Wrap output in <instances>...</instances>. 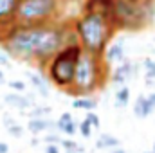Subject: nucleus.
Masks as SVG:
<instances>
[{
    "instance_id": "nucleus-1",
    "label": "nucleus",
    "mask_w": 155,
    "mask_h": 153,
    "mask_svg": "<svg viewBox=\"0 0 155 153\" xmlns=\"http://www.w3.org/2000/svg\"><path fill=\"white\" fill-rule=\"evenodd\" d=\"M78 43L72 27L58 22L47 24H13L0 34V49L7 56L25 61H36L40 69L65 45Z\"/></svg>"
},
{
    "instance_id": "nucleus-17",
    "label": "nucleus",
    "mask_w": 155,
    "mask_h": 153,
    "mask_svg": "<svg viewBox=\"0 0 155 153\" xmlns=\"http://www.w3.org/2000/svg\"><path fill=\"white\" fill-rule=\"evenodd\" d=\"M25 76L31 79V85L35 86V90H38L41 94V97H47L49 96V81H45V77H40L33 72H25Z\"/></svg>"
},
{
    "instance_id": "nucleus-18",
    "label": "nucleus",
    "mask_w": 155,
    "mask_h": 153,
    "mask_svg": "<svg viewBox=\"0 0 155 153\" xmlns=\"http://www.w3.org/2000/svg\"><path fill=\"white\" fill-rule=\"evenodd\" d=\"M128 103H130V88L126 85H123L116 92V106L117 108H124Z\"/></svg>"
},
{
    "instance_id": "nucleus-24",
    "label": "nucleus",
    "mask_w": 155,
    "mask_h": 153,
    "mask_svg": "<svg viewBox=\"0 0 155 153\" xmlns=\"http://www.w3.org/2000/svg\"><path fill=\"white\" fill-rule=\"evenodd\" d=\"M7 85H9V88L15 90V92H24V90H25V83L20 81V79H11V81H7Z\"/></svg>"
},
{
    "instance_id": "nucleus-19",
    "label": "nucleus",
    "mask_w": 155,
    "mask_h": 153,
    "mask_svg": "<svg viewBox=\"0 0 155 153\" xmlns=\"http://www.w3.org/2000/svg\"><path fill=\"white\" fill-rule=\"evenodd\" d=\"M143 69H144V76H146V86L153 85L155 83V61L152 58H144Z\"/></svg>"
},
{
    "instance_id": "nucleus-23",
    "label": "nucleus",
    "mask_w": 155,
    "mask_h": 153,
    "mask_svg": "<svg viewBox=\"0 0 155 153\" xmlns=\"http://www.w3.org/2000/svg\"><path fill=\"white\" fill-rule=\"evenodd\" d=\"M7 128V133L9 135H13V137H22V133H24V128L18 124V122H13V124H9V126H5Z\"/></svg>"
},
{
    "instance_id": "nucleus-30",
    "label": "nucleus",
    "mask_w": 155,
    "mask_h": 153,
    "mask_svg": "<svg viewBox=\"0 0 155 153\" xmlns=\"http://www.w3.org/2000/svg\"><path fill=\"white\" fill-rule=\"evenodd\" d=\"M2 85H5V76H4V72L0 70V86H2Z\"/></svg>"
},
{
    "instance_id": "nucleus-31",
    "label": "nucleus",
    "mask_w": 155,
    "mask_h": 153,
    "mask_svg": "<svg viewBox=\"0 0 155 153\" xmlns=\"http://www.w3.org/2000/svg\"><path fill=\"white\" fill-rule=\"evenodd\" d=\"M38 144H40L38 139H33V141H31V146H38Z\"/></svg>"
},
{
    "instance_id": "nucleus-21",
    "label": "nucleus",
    "mask_w": 155,
    "mask_h": 153,
    "mask_svg": "<svg viewBox=\"0 0 155 153\" xmlns=\"http://www.w3.org/2000/svg\"><path fill=\"white\" fill-rule=\"evenodd\" d=\"M78 132H79L85 139H88V137L92 135V126L88 124V121H87V119H83V121L78 124Z\"/></svg>"
},
{
    "instance_id": "nucleus-11",
    "label": "nucleus",
    "mask_w": 155,
    "mask_h": 153,
    "mask_svg": "<svg viewBox=\"0 0 155 153\" xmlns=\"http://www.w3.org/2000/svg\"><path fill=\"white\" fill-rule=\"evenodd\" d=\"M85 13H96L101 16H107L110 20L114 0H85Z\"/></svg>"
},
{
    "instance_id": "nucleus-7",
    "label": "nucleus",
    "mask_w": 155,
    "mask_h": 153,
    "mask_svg": "<svg viewBox=\"0 0 155 153\" xmlns=\"http://www.w3.org/2000/svg\"><path fill=\"white\" fill-rule=\"evenodd\" d=\"M137 74H139V65H137V63H132V61H128V60H123V61L116 67V70L112 72L110 81H112V85H116V86H123L128 79L135 77Z\"/></svg>"
},
{
    "instance_id": "nucleus-33",
    "label": "nucleus",
    "mask_w": 155,
    "mask_h": 153,
    "mask_svg": "<svg viewBox=\"0 0 155 153\" xmlns=\"http://www.w3.org/2000/svg\"><path fill=\"white\" fill-rule=\"evenodd\" d=\"M152 151H153V153H155V141H153V148H152Z\"/></svg>"
},
{
    "instance_id": "nucleus-16",
    "label": "nucleus",
    "mask_w": 155,
    "mask_h": 153,
    "mask_svg": "<svg viewBox=\"0 0 155 153\" xmlns=\"http://www.w3.org/2000/svg\"><path fill=\"white\" fill-rule=\"evenodd\" d=\"M121 141L110 135V133H101L97 139H96V148L97 150H112V148H119Z\"/></svg>"
},
{
    "instance_id": "nucleus-3",
    "label": "nucleus",
    "mask_w": 155,
    "mask_h": 153,
    "mask_svg": "<svg viewBox=\"0 0 155 153\" xmlns=\"http://www.w3.org/2000/svg\"><path fill=\"white\" fill-rule=\"evenodd\" d=\"M108 77V65L105 63L103 56L92 52H81L74 69L72 85L67 90L71 96H90L103 88L105 79Z\"/></svg>"
},
{
    "instance_id": "nucleus-5",
    "label": "nucleus",
    "mask_w": 155,
    "mask_h": 153,
    "mask_svg": "<svg viewBox=\"0 0 155 153\" xmlns=\"http://www.w3.org/2000/svg\"><path fill=\"white\" fill-rule=\"evenodd\" d=\"M81 52H83V49L79 47V43H69V45L61 47L45 65L47 67V79L51 83H54L58 88L67 92L72 85L74 69H76V63Z\"/></svg>"
},
{
    "instance_id": "nucleus-32",
    "label": "nucleus",
    "mask_w": 155,
    "mask_h": 153,
    "mask_svg": "<svg viewBox=\"0 0 155 153\" xmlns=\"http://www.w3.org/2000/svg\"><path fill=\"white\" fill-rule=\"evenodd\" d=\"M114 153H126V151H124V150H123V148H121V150H119V148H117V150H116V151H114Z\"/></svg>"
},
{
    "instance_id": "nucleus-2",
    "label": "nucleus",
    "mask_w": 155,
    "mask_h": 153,
    "mask_svg": "<svg viewBox=\"0 0 155 153\" xmlns=\"http://www.w3.org/2000/svg\"><path fill=\"white\" fill-rule=\"evenodd\" d=\"M78 36V43L85 52L103 54L107 45L116 36V29L107 16L96 13H83L71 25Z\"/></svg>"
},
{
    "instance_id": "nucleus-26",
    "label": "nucleus",
    "mask_w": 155,
    "mask_h": 153,
    "mask_svg": "<svg viewBox=\"0 0 155 153\" xmlns=\"http://www.w3.org/2000/svg\"><path fill=\"white\" fill-rule=\"evenodd\" d=\"M45 153H60V146L58 144H47L45 146Z\"/></svg>"
},
{
    "instance_id": "nucleus-12",
    "label": "nucleus",
    "mask_w": 155,
    "mask_h": 153,
    "mask_svg": "<svg viewBox=\"0 0 155 153\" xmlns=\"http://www.w3.org/2000/svg\"><path fill=\"white\" fill-rule=\"evenodd\" d=\"M27 130L31 133H41V132H51L56 130V122L51 121L49 117H38V119H29Z\"/></svg>"
},
{
    "instance_id": "nucleus-25",
    "label": "nucleus",
    "mask_w": 155,
    "mask_h": 153,
    "mask_svg": "<svg viewBox=\"0 0 155 153\" xmlns=\"http://www.w3.org/2000/svg\"><path fill=\"white\" fill-rule=\"evenodd\" d=\"M60 137L56 135V133H49V135H45V139H43V142L45 144H60Z\"/></svg>"
},
{
    "instance_id": "nucleus-28",
    "label": "nucleus",
    "mask_w": 155,
    "mask_h": 153,
    "mask_svg": "<svg viewBox=\"0 0 155 153\" xmlns=\"http://www.w3.org/2000/svg\"><path fill=\"white\" fill-rule=\"evenodd\" d=\"M65 153H85V148H83L81 144H78L74 150H69V151H65Z\"/></svg>"
},
{
    "instance_id": "nucleus-20",
    "label": "nucleus",
    "mask_w": 155,
    "mask_h": 153,
    "mask_svg": "<svg viewBox=\"0 0 155 153\" xmlns=\"http://www.w3.org/2000/svg\"><path fill=\"white\" fill-rule=\"evenodd\" d=\"M25 115L29 117V119H38V117H47V115H51V108L49 106H33V108H29Z\"/></svg>"
},
{
    "instance_id": "nucleus-13",
    "label": "nucleus",
    "mask_w": 155,
    "mask_h": 153,
    "mask_svg": "<svg viewBox=\"0 0 155 153\" xmlns=\"http://www.w3.org/2000/svg\"><path fill=\"white\" fill-rule=\"evenodd\" d=\"M56 130L61 132V133H65V135H71L72 137V135H76V132H78V124L69 112H63V114L60 115L58 122H56Z\"/></svg>"
},
{
    "instance_id": "nucleus-4",
    "label": "nucleus",
    "mask_w": 155,
    "mask_h": 153,
    "mask_svg": "<svg viewBox=\"0 0 155 153\" xmlns=\"http://www.w3.org/2000/svg\"><path fill=\"white\" fill-rule=\"evenodd\" d=\"M153 0H114L110 22L116 31H141L152 25Z\"/></svg>"
},
{
    "instance_id": "nucleus-10",
    "label": "nucleus",
    "mask_w": 155,
    "mask_h": 153,
    "mask_svg": "<svg viewBox=\"0 0 155 153\" xmlns=\"http://www.w3.org/2000/svg\"><path fill=\"white\" fill-rule=\"evenodd\" d=\"M4 103L11 108H16V110H29L33 108L36 103L29 97V96H20V92H9L4 96Z\"/></svg>"
},
{
    "instance_id": "nucleus-22",
    "label": "nucleus",
    "mask_w": 155,
    "mask_h": 153,
    "mask_svg": "<svg viewBox=\"0 0 155 153\" xmlns=\"http://www.w3.org/2000/svg\"><path fill=\"white\" fill-rule=\"evenodd\" d=\"M85 119H87V121H88V124H90L92 128H96V130H97V128L101 126V121H99V115L96 114L94 110H92V112H87V115H85Z\"/></svg>"
},
{
    "instance_id": "nucleus-27",
    "label": "nucleus",
    "mask_w": 155,
    "mask_h": 153,
    "mask_svg": "<svg viewBox=\"0 0 155 153\" xmlns=\"http://www.w3.org/2000/svg\"><path fill=\"white\" fill-rule=\"evenodd\" d=\"M0 65H9V56L0 49Z\"/></svg>"
},
{
    "instance_id": "nucleus-9",
    "label": "nucleus",
    "mask_w": 155,
    "mask_h": 153,
    "mask_svg": "<svg viewBox=\"0 0 155 153\" xmlns=\"http://www.w3.org/2000/svg\"><path fill=\"white\" fill-rule=\"evenodd\" d=\"M101 56H103V60H105L107 65L121 63V61L124 60V40L117 38V40H114V41H110Z\"/></svg>"
},
{
    "instance_id": "nucleus-15",
    "label": "nucleus",
    "mask_w": 155,
    "mask_h": 153,
    "mask_svg": "<svg viewBox=\"0 0 155 153\" xmlns=\"http://www.w3.org/2000/svg\"><path fill=\"white\" fill-rule=\"evenodd\" d=\"M96 106H97V99L92 97V96H78V97L72 99V108H76V110L92 112Z\"/></svg>"
},
{
    "instance_id": "nucleus-14",
    "label": "nucleus",
    "mask_w": 155,
    "mask_h": 153,
    "mask_svg": "<svg viewBox=\"0 0 155 153\" xmlns=\"http://www.w3.org/2000/svg\"><path fill=\"white\" fill-rule=\"evenodd\" d=\"M152 112H153V106L150 105L148 97H146V96H139V97L135 99V105H134V114H135V117L146 119Z\"/></svg>"
},
{
    "instance_id": "nucleus-34",
    "label": "nucleus",
    "mask_w": 155,
    "mask_h": 153,
    "mask_svg": "<svg viewBox=\"0 0 155 153\" xmlns=\"http://www.w3.org/2000/svg\"><path fill=\"white\" fill-rule=\"evenodd\" d=\"M144 153H153V151H144Z\"/></svg>"
},
{
    "instance_id": "nucleus-29",
    "label": "nucleus",
    "mask_w": 155,
    "mask_h": 153,
    "mask_svg": "<svg viewBox=\"0 0 155 153\" xmlns=\"http://www.w3.org/2000/svg\"><path fill=\"white\" fill-rule=\"evenodd\" d=\"M0 153H9V146L5 142H0Z\"/></svg>"
},
{
    "instance_id": "nucleus-8",
    "label": "nucleus",
    "mask_w": 155,
    "mask_h": 153,
    "mask_svg": "<svg viewBox=\"0 0 155 153\" xmlns=\"http://www.w3.org/2000/svg\"><path fill=\"white\" fill-rule=\"evenodd\" d=\"M20 0H0V34L15 24V13Z\"/></svg>"
},
{
    "instance_id": "nucleus-6",
    "label": "nucleus",
    "mask_w": 155,
    "mask_h": 153,
    "mask_svg": "<svg viewBox=\"0 0 155 153\" xmlns=\"http://www.w3.org/2000/svg\"><path fill=\"white\" fill-rule=\"evenodd\" d=\"M60 5L61 0H20L15 13V24L31 25L56 22Z\"/></svg>"
}]
</instances>
